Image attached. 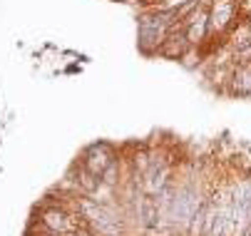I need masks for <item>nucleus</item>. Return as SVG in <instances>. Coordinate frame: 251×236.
<instances>
[{"label":"nucleus","mask_w":251,"mask_h":236,"mask_svg":"<svg viewBox=\"0 0 251 236\" xmlns=\"http://www.w3.org/2000/svg\"><path fill=\"white\" fill-rule=\"evenodd\" d=\"M236 90H239V92L251 94V72H244V75H239V77H236Z\"/></svg>","instance_id":"423d86ee"},{"label":"nucleus","mask_w":251,"mask_h":236,"mask_svg":"<svg viewBox=\"0 0 251 236\" xmlns=\"http://www.w3.org/2000/svg\"><path fill=\"white\" fill-rule=\"evenodd\" d=\"M82 212L90 216V221L100 229V234H107V236H117V231H120V224H117V219L107 212V209H102V207H97V204H82Z\"/></svg>","instance_id":"f257e3e1"},{"label":"nucleus","mask_w":251,"mask_h":236,"mask_svg":"<svg viewBox=\"0 0 251 236\" xmlns=\"http://www.w3.org/2000/svg\"><path fill=\"white\" fill-rule=\"evenodd\" d=\"M45 224H48L52 231H70V229H73V224L67 221V216L60 214V212H48V214H45Z\"/></svg>","instance_id":"7ed1b4c3"},{"label":"nucleus","mask_w":251,"mask_h":236,"mask_svg":"<svg viewBox=\"0 0 251 236\" xmlns=\"http://www.w3.org/2000/svg\"><path fill=\"white\" fill-rule=\"evenodd\" d=\"M214 25L217 27H224L226 25V20L231 18V3H226V0H222V3L217 5V10H214Z\"/></svg>","instance_id":"20e7f679"},{"label":"nucleus","mask_w":251,"mask_h":236,"mask_svg":"<svg viewBox=\"0 0 251 236\" xmlns=\"http://www.w3.org/2000/svg\"><path fill=\"white\" fill-rule=\"evenodd\" d=\"M201 35H204V23H201V18H199V23H197V18H194V20H192V25H189L187 38H189V43H197Z\"/></svg>","instance_id":"39448f33"},{"label":"nucleus","mask_w":251,"mask_h":236,"mask_svg":"<svg viewBox=\"0 0 251 236\" xmlns=\"http://www.w3.org/2000/svg\"><path fill=\"white\" fill-rule=\"evenodd\" d=\"M197 209H199V199H197V194L192 189H184V191L176 194L174 207H172L176 221H189L192 216H197Z\"/></svg>","instance_id":"f03ea898"}]
</instances>
